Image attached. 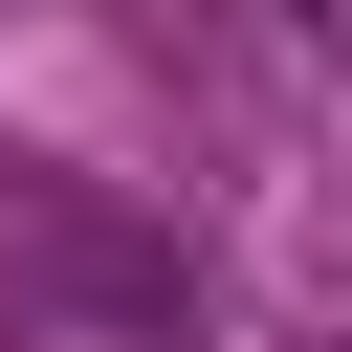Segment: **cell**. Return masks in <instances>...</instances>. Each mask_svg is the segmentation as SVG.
I'll return each mask as SVG.
<instances>
[{"mask_svg":"<svg viewBox=\"0 0 352 352\" xmlns=\"http://www.w3.org/2000/svg\"><path fill=\"white\" fill-rule=\"evenodd\" d=\"M0 286L66 308V330H110V352H198V264H176L132 198H88V176H22V198H0Z\"/></svg>","mask_w":352,"mask_h":352,"instance_id":"6da1fadb","label":"cell"}]
</instances>
